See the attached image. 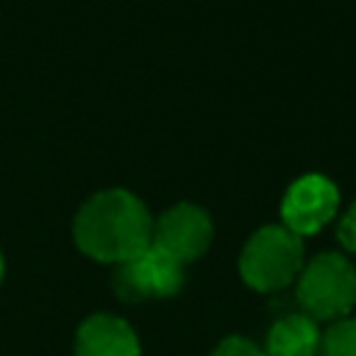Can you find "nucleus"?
<instances>
[{
  "label": "nucleus",
  "mask_w": 356,
  "mask_h": 356,
  "mask_svg": "<svg viewBox=\"0 0 356 356\" xmlns=\"http://www.w3.org/2000/svg\"><path fill=\"white\" fill-rule=\"evenodd\" d=\"M111 286H114V295L125 303L172 298L184 286V264L150 245L136 259L114 267Z\"/></svg>",
  "instance_id": "nucleus-4"
},
{
  "label": "nucleus",
  "mask_w": 356,
  "mask_h": 356,
  "mask_svg": "<svg viewBox=\"0 0 356 356\" xmlns=\"http://www.w3.org/2000/svg\"><path fill=\"white\" fill-rule=\"evenodd\" d=\"M3 275H6V261H3V253H0V281H3Z\"/></svg>",
  "instance_id": "nucleus-12"
},
{
  "label": "nucleus",
  "mask_w": 356,
  "mask_h": 356,
  "mask_svg": "<svg viewBox=\"0 0 356 356\" xmlns=\"http://www.w3.org/2000/svg\"><path fill=\"white\" fill-rule=\"evenodd\" d=\"M337 239H339V245L345 250L356 253V203L342 214V220L337 225Z\"/></svg>",
  "instance_id": "nucleus-11"
},
{
  "label": "nucleus",
  "mask_w": 356,
  "mask_h": 356,
  "mask_svg": "<svg viewBox=\"0 0 356 356\" xmlns=\"http://www.w3.org/2000/svg\"><path fill=\"white\" fill-rule=\"evenodd\" d=\"M337 206H339V192L325 175L320 172L300 175L298 181H292V186L281 200V220H284L281 225L289 228L295 236L317 234L337 214Z\"/></svg>",
  "instance_id": "nucleus-6"
},
{
  "label": "nucleus",
  "mask_w": 356,
  "mask_h": 356,
  "mask_svg": "<svg viewBox=\"0 0 356 356\" xmlns=\"http://www.w3.org/2000/svg\"><path fill=\"white\" fill-rule=\"evenodd\" d=\"M211 356H264V350H261L253 339L234 334V337H225V339L211 350Z\"/></svg>",
  "instance_id": "nucleus-10"
},
{
  "label": "nucleus",
  "mask_w": 356,
  "mask_h": 356,
  "mask_svg": "<svg viewBox=\"0 0 356 356\" xmlns=\"http://www.w3.org/2000/svg\"><path fill=\"white\" fill-rule=\"evenodd\" d=\"M295 300L314 323L348 317L356 306V267L342 253H317L298 275Z\"/></svg>",
  "instance_id": "nucleus-2"
},
{
  "label": "nucleus",
  "mask_w": 356,
  "mask_h": 356,
  "mask_svg": "<svg viewBox=\"0 0 356 356\" xmlns=\"http://www.w3.org/2000/svg\"><path fill=\"white\" fill-rule=\"evenodd\" d=\"M317 356H356V317L328 323V328L320 334Z\"/></svg>",
  "instance_id": "nucleus-9"
},
{
  "label": "nucleus",
  "mask_w": 356,
  "mask_h": 356,
  "mask_svg": "<svg viewBox=\"0 0 356 356\" xmlns=\"http://www.w3.org/2000/svg\"><path fill=\"white\" fill-rule=\"evenodd\" d=\"M75 356H142L136 331L117 314L97 312L78 325Z\"/></svg>",
  "instance_id": "nucleus-7"
},
{
  "label": "nucleus",
  "mask_w": 356,
  "mask_h": 356,
  "mask_svg": "<svg viewBox=\"0 0 356 356\" xmlns=\"http://www.w3.org/2000/svg\"><path fill=\"white\" fill-rule=\"evenodd\" d=\"M211 236H214L211 217L200 206H195V203H175L159 220H153L150 245L164 250L175 261L189 264V261L200 259L209 250Z\"/></svg>",
  "instance_id": "nucleus-5"
},
{
  "label": "nucleus",
  "mask_w": 356,
  "mask_h": 356,
  "mask_svg": "<svg viewBox=\"0 0 356 356\" xmlns=\"http://www.w3.org/2000/svg\"><path fill=\"white\" fill-rule=\"evenodd\" d=\"M303 242L284 225H264L250 234L239 253V275L256 292H278L298 281Z\"/></svg>",
  "instance_id": "nucleus-3"
},
{
  "label": "nucleus",
  "mask_w": 356,
  "mask_h": 356,
  "mask_svg": "<svg viewBox=\"0 0 356 356\" xmlns=\"http://www.w3.org/2000/svg\"><path fill=\"white\" fill-rule=\"evenodd\" d=\"M72 236L89 259L122 264L150 248L153 220L128 189H103L78 209Z\"/></svg>",
  "instance_id": "nucleus-1"
},
{
  "label": "nucleus",
  "mask_w": 356,
  "mask_h": 356,
  "mask_svg": "<svg viewBox=\"0 0 356 356\" xmlns=\"http://www.w3.org/2000/svg\"><path fill=\"white\" fill-rule=\"evenodd\" d=\"M261 350H264V356H317L320 353V325L300 312L284 314L270 325L267 342Z\"/></svg>",
  "instance_id": "nucleus-8"
}]
</instances>
